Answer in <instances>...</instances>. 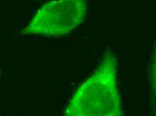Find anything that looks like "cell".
Listing matches in <instances>:
<instances>
[{
    "instance_id": "6da1fadb",
    "label": "cell",
    "mask_w": 156,
    "mask_h": 116,
    "mask_svg": "<svg viewBox=\"0 0 156 116\" xmlns=\"http://www.w3.org/2000/svg\"><path fill=\"white\" fill-rule=\"evenodd\" d=\"M118 59L107 48L92 75L75 92L66 116H121L123 105L118 87Z\"/></svg>"
},
{
    "instance_id": "7a4b0ae2",
    "label": "cell",
    "mask_w": 156,
    "mask_h": 116,
    "mask_svg": "<svg viewBox=\"0 0 156 116\" xmlns=\"http://www.w3.org/2000/svg\"><path fill=\"white\" fill-rule=\"evenodd\" d=\"M86 0H53L34 15L22 34L47 37L63 36L84 21Z\"/></svg>"
},
{
    "instance_id": "3957f363",
    "label": "cell",
    "mask_w": 156,
    "mask_h": 116,
    "mask_svg": "<svg viewBox=\"0 0 156 116\" xmlns=\"http://www.w3.org/2000/svg\"><path fill=\"white\" fill-rule=\"evenodd\" d=\"M147 75L149 85V105L156 114V39L149 61Z\"/></svg>"
}]
</instances>
